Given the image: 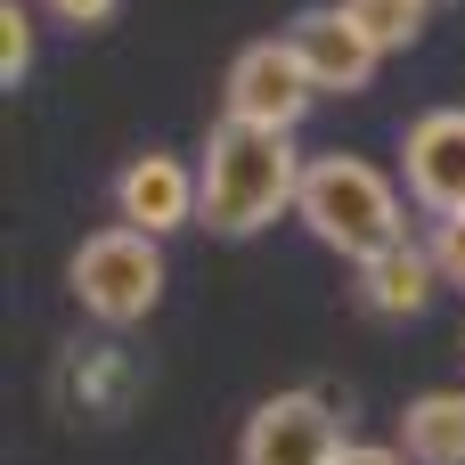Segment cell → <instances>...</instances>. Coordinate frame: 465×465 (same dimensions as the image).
<instances>
[{"label":"cell","mask_w":465,"mask_h":465,"mask_svg":"<svg viewBox=\"0 0 465 465\" xmlns=\"http://www.w3.org/2000/svg\"><path fill=\"white\" fill-rule=\"evenodd\" d=\"M65 286L74 302L98 319V327H139L155 302H163V237L114 221V229H90L65 262Z\"/></svg>","instance_id":"3957f363"},{"label":"cell","mask_w":465,"mask_h":465,"mask_svg":"<svg viewBox=\"0 0 465 465\" xmlns=\"http://www.w3.org/2000/svg\"><path fill=\"white\" fill-rule=\"evenodd\" d=\"M319 82L302 74V57L278 41H245L229 57V82H221V123H253V131H302Z\"/></svg>","instance_id":"277c9868"},{"label":"cell","mask_w":465,"mask_h":465,"mask_svg":"<svg viewBox=\"0 0 465 465\" xmlns=\"http://www.w3.org/2000/svg\"><path fill=\"white\" fill-rule=\"evenodd\" d=\"M33 74V8H16V0H0V82L16 90Z\"/></svg>","instance_id":"7c38bea8"},{"label":"cell","mask_w":465,"mask_h":465,"mask_svg":"<svg viewBox=\"0 0 465 465\" xmlns=\"http://www.w3.org/2000/svg\"><path fill=\"white\" fill-rule=\"evenodd\" d=\"M351 8V25L376 41V49H409L417 33H425V0H343Z\"/></svg>","instance_id":"8fae6325"},{"label":"cell","mask_w":465,"mask_h":465,"mask_svg":"<svg viewBox=\"0 0 465 465\" xmlns=\"http://www.w3.org/2000/svg\"><path fill=\"white\" fill-rule=\"evenodd\" d=\"M41 8H49V16H65V25H82V33H90V25H106V16H114V8H123V0H41Z\"/></svg>","instance_id":"5bb4252c"},{"label":"cell","mask_w":465,"mask_h":465,"mask_svg":"<svg viewBox=\"0 0 465 465\" xmlns=\"http://www.w3.org/2000/svg\"><path fill=\"white\" fill-rule=\"evenodd\" d=\"M286 49L302 57V74H311L319 90H343V98L368 90V82H376V57H384V49L351 25V8H302V16L286 25Z\"/></svg>","instance_id":"ba28073f"},{"label":"cell","mask_w":465,"mask_h":465,"mask_svg":"<svg viewBox=\"0 0 465 465\" xmlns=\"http://www.w3.org/2000/svg\"><path fill=\"white\" fill-rule=\"evenodd\" d=\"M335 465H409V450H401V441H351Z\"/></svg>","instance_id":"9a60e30c"},{"label":"cell","mask_w":465,"mask_h":465,"mask_svg":"<svg viewBox=\"0 0 465 465\" xmlns=\"http://www.w3.org/2000/svg\"><path fill=\"white\" fill-rule=\"evenodd\" d=\"M401 180L409 196L441 221V213H465V106H425L401 139Z\"/></svg>","instance_id":"8992f818"},{"label":"cell","mask_w":465,"mask_h":465,"mask_svg":"<svg viewBox=\"0 0 465 465\" xmlns=\"http://www.w3.org/2000/svg\"><path fill=\"white\" fill-rule=\"evenodd\" d=\"M302 147H294V131H253V123H213V139H204V155H196V188H204V204H196V229H213V237H262L278 213H294V196H302Z\"/></svg>","instance_id":"6da1fadb"},{"label":"cell","mask_w":465,"mask_h":465,"mask_svg":"<svg viewBox=\"0 0 465 465\" xmlns=\"http://www.w3.org/2000/svg\"><path fill=\"white\" fill-rule=\"evenodd\" d=\"M343 450H351V433H343L335 401H319V392H278L237 433V465H335Z\"/></svg>","instance_id":"5b68a950"},{"label":"cell","mask_w":465,"mask_h":465,"mask_svg":"<svg viewBox=\"0 0 465 465\" xmlns=\"http://www.w3.org/2000/svg\"><path fill=\"white\" fill-rule=\"evenodd\" d=\"M409 465H465V392H417L401 409Z\"/></svg>","instance_id":"30bf717a"},{"label":"cell","mask_w":465,"mask_h":465,"mask_svg":"<svg viewBox=\"0 0 465 465\" xmlns=\"http://www.w3.org/2000/svg\"><path fill=\"white\" fill-rule=\"evenodd\" d=\"M433 294H441V270H433L425 245H392V253L360 262V302H368L376 319H417Z\"/></svg>","instance_id":"9c48e42d"},{"label":"cell","mask_w":465,"mask_h":465,"mask_svg":"<svg viewBox=\"0 0 465 465\" xmlns=\"http://www.w3.org/2000/svg\"><path fill=\"white\" fill-rule=\"evenodd\" d=\"M425 253H433V270H441V286H465V213H441V221H433V237H425Z\"/></svg>","instance_id":"4fadbf2b"},{"label":"cell","mask_w":465,"mask_h":465,"mask_svg":"<svg viewBox=\"0 0 465 465\" xmlns=\"http://www.w3.org/2000/svg\"><path fill=\"white\" fill-rule=\"evenodd\" d=\"M294 213H302V229H311L327 253H343L351 270L376 262V253H392V245H409L401 180H392L384 163L351 155V147L302 163V196H294Z\"/></svg>","instance_id":"7a4b0ae2"},{"label":"cell","mask_w":465,"mask_h":465,"mask_svg":"<svg viewBox=\"0 0 465 465\" xmlns=\"http://www.w3.org/2000/svg\"><path fill=\"white\" fill-rule=\"evenodd\" d=\"M425 8H450V0H425Z\"/></svg>","instance_id":"2e32d148"},{"label":"cell","mask_w":465,"mask_h":465,"mask_svg":"<svg viewBox=\"0 0 465 465\" xmlns=\"http://www.w3.org/2000/svg\"><path fill=\"white\" fill-rule=\"evenodd\" d=\"M196 204H204L196 163H180V155H163V147H147V155H131V163L114 172V221H131V229H147V237L188 229Z\"/></svg>","instance_id":"52a82bcc"}]
</instances>
